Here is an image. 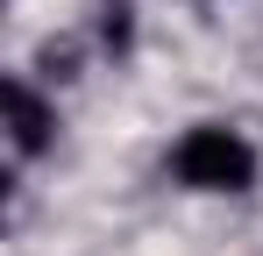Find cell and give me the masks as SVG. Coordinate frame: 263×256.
<instances>
[{"instance_id":"1","label":"cell","mask_w":263,"mask_h":256,"mask_svg":"<svg viewBox=\"0 0 263 256\" xmlns=\"http://www.w3.org/2000/svg\"><path fill=\"white\" fill-rule=\"evenodd\" d=\"M171 178L185 185V192L242 199V192H256L263 157H256V142H249L242 128H228V121H192V128L171 142Z\"/></svg>"},{"instance_id":"3","label":"cell","mask_w":263,"mask_h":256,"mask_svg":"<svg viewBox=\"0 0 263 256\" xmlns=\"http://www.w3.org/2000/svg\"><path fill=\"white\" fill-rule=\"evenodd\" d=\"M100 36H107V50L128 43V0H107V7H100Z\"/></svg>"},{"instance_id":"2","label":"cell","mask_w":263,"mask_h":256,"mask_svg":"<svg viewBox=\"0 0 263 256\" xmlns=\"http://www.w3.org/2000/svg\"><path fill=\"white\" fill-rule=\"evenodd\" d=\"M0 107H7V142H14V157H43L50 142H57V107H50V100L22 79V71L7 79Z\"/></svg>"}]
</instances>
